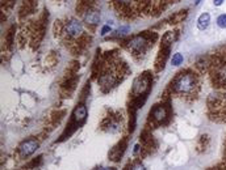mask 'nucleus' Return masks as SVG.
I'll list each match as a JSON object with an SVG mask.
<instances>
[{"label": "nucleus", "mask_w": 226, "mask_h": 170, "mask_svg": "<svg viewBox=\"0 0 226 170\" xmlns=\"http://www.w3.org/2000/svg\"><path fill=\"white\" fill-rule=\"evenodd\" d=\"M64 33H66L69 37L71 38H75V37H79L82 33H83V26L82 24L79 22L78 20H70L69 22H66L64 25Z\"/></svg>", "instance_id": "nucleus-10"}, {"label": "nucleus", "mask_w": 226, "mask_h": 170, "mask_svg": "<svg viewBox=\"0 0 226 170\" xmlns=\"http://www.w3.org/2000/svg\"><path fill=\"white\" fill-rule=\"evenodd\" d=\"M100 20V13L98 12V10H94V9H87L84 13V21L87 24H91V25H95L98 24Z\"/></svg>", "instance_id": "nucleus-13"}, {"label": "nucleus", "mask_w": 226, "mask_h": 170, "mask_svg": "<svg viewBox=\"0 0 226 170\" xmlns=\"http://www.w3.org/2000/svg\"><path fill=\"white\" fill-rule=\"evenodd\" d=\"M208 111L212 121L218 123L226 122V96L224 93H212L208 98Z\"/></svg>", "instance_id": "nucleus-3"}, {"label": "nucleus", "mask_w": 226, "mask_h": 170, "mask_svg": "<svg viewBox=\"0 0 226 170\" xmlns=\"http://www.w3.org/2000/svg\"><path fill=\"white\" fill-rule=\"evenodd\" d=\"M168 54H170V46H162L159 51V55L156 58V70H163L164 63H166V59L168 58Z\"/></svg>", "instance_id": "nucleus-12"}, {"label": "nucleus", "mask_w": 226, "mask_h": 170, "mask_svg": "<svg viewBox=\"0 0 226 170\" xmlns=\"http://www.w3.org/2000/svg\"><path fill=\"white\" fill-rule=\"evenodd\" d=\"M210 79L218 89H226V54L217 55L210 61Z\"/></svg>", "instance_id": "nucleus-4"}, {"label": "nucleus", "mask_w": 226, "mask_h": 170, "mask_svg": "<svg viewBox=\"0 0 226 170\" xmlns=\"http://www.w3.org/2000/svg\"><path fill=\"white\" fill-rule=\"evenodd\" d=\"M125 170H146V169L139 161H134V162H132V164H129L126 168H125Z\"/></svg>", "instance_id": "nucleus-18"}, {"label": "nucleus", "mask_w": 226, "mask_h": 170, "mask_svg": "<svg viewBox=\"0 0 226 170\" xmlns=\"http://www.w3.org/2000/svg\"><path fill=\"white\" fill-rule=\"evenodd\" d=\"M222 1H224V0H213L214 5H221V4H222Z\"/></svg>", "instance_id": "nucleus-23"}, {"label": "nucleus", "mask_w": 226, "mask_h": 170, "mask_svg": "<svg viewBox=\"0 0 226 170\" xmlns=\"http://www.w3.org/2000/svg\"><path fill=\"white\" fill-rule=\"evenodd\" d=\"M150 117H151L153 122L155 123V124H162V123H164L168 118L166 106H163V105H155V106L153 107L151 113H150Z\"/></svg>", "instance_id": "nucleus-9"}, {"label": "nucleus", "mask_w": 226, "mask_h": 170, "mask_svg": "<svg viewBox=\"0 0 226 170\" xmlns=\"http://www.w3.org/2000/svg\"><path fill=\"white\" fill-rule=\"evenodd\" d=\"M153 41L154 39L150 38L147 34L137 35L129 42V49L134 54H143L150 46H153Z\"/></svg>", "instance_id": "nucleus-6"}, {"label": "nucleus", "mask_w": 226, "mask_h": 170, "mask_svg": "<svg viewBox=\"0 0 226 170\" xmlns=\"http://www.w3.org/2000/svg\"><path fill=\"white\" fill-rule=\"evenodd\" d=\"M103 130H105L109 133H116L121 131V119L118 121V118H107L105 122L103 123Z\"/></svg>", "instance_id": "nucleus-11"}, {"label": "nucleus", "mask_w": 226, "mask_h": 170, "mask_svg": "<svg viewBox=\"0 0 226 170\" xmlns=\"http://www.w3.org/2000/svg\"><path fill=\"white\" fill-rule=\"evenodd\" d=\"M199 3H200V0H196V4H199Z\"/></svg>", "instance_id": "nucleus-25"}, {"label": "nucleus", "mask_w": 226, "mask_h": 170, "mask_svg": "<svg viewBox=\"0 0 226 170\" xmlns=\"http://www.w3.org/2000/svg\"><path fill=\"white\" fill-rule=\"evenodd\" d=\"M171 63H172V66H179V64H181L183 63V55L181 54H175L174 56H172V60H171Z\"/></svg>", "instance_id": "nucleus-19"}, {"label": "nucleus", "mask_w": 226, "mask_h": 170, "mask_svg": "<svg viewBox=\"0 0 226 170\" xmlns=\"http://www.w3.org/2000/svg\"><path fill=\"white\" fill-rule=\"evenodd\" d=\"M150 84H151V79L147 72H145L143 75H141L139 77L135 79L134 84H133V97L135 98H141V97H147Z\"/></svg>", "instance_id": "nucleus-5"}, {"label": "nucleus", "mask_w": 226, "mask_h": 170, "mask_svg": "<svg viewBox=\"0 0 226 170\" xmlns=\"http://www.w3.org/2000/svg\"><path fill=\"white\" fill-rule=\"evenodd\" d=\"M209 21H210L209 13H203L201 16L199 17V20H197V26H199V29L204 30V29L208 28V25H209Z\"/></svg>", "instance_id": "nucleus-16"}, {"label": "nucleus", "mask_w": 226, "mask_h": 170, "mask_svg": "<svg viewBox=\"0 0 226 170\" xmlns=\"http://www.w3.org/2000/svg\"><path fill=\"white\" fill-rule=\"evenodd\" d=\"M172 92L176 96L180 97H189V98H195L199 94L200 90V81L199 77L191 71L180 72L174 81L171 82Z\"/></svg>", "instance_id": "nucleus-1"}, {"label": "nucleus", "mask_w": 226, "mask_h": 170, "mask_svg": "<svg viewBox=\"0 0 226 170\" xmlns=\"http://www.w3.org/2000/svg\"><path fill=\"white\" fill-rule=\"evenodd\" d=\"M38 145H39V143L37 142V140H34V139L25 140V142L21 143L20 147H19V154H20V157L21 158L29 157L30 154H33L34 152L38 149Z\"/></svg>", "instance_id": "nucleus-8"}, {"label": "nucleus", "mask_w": 226, "mask_h": 170, "mask_svg": "<svg viewBox=\"0 0 226 170\" xmlns=\"http://www.w3.org/2000/svg\"><path fill=\"white\" fill-rule=\"evenodd\" d=\"M187 14H188V12H187V9H184V10H180V12H178L176 14H174V16L171 17V24H178V22H181L183 20L187 17Z\"/></svg>", "instance_id": "nucleus-17"}, {"label": "nucleus", "mask_w": 226, "mask_h": 170, "mask_svg": "<svg viewBox=\"0 0 226 170\" xmlns=\"http://www.w3.org/2000/svg\"><path fill=\"white\" fill-rule=\"evenodd\" d=\"M99 170H116L114 168H103V169H99Z\"/></svg>", "instance_id": "nucleus-24"}, {"label": "nucleus", "mask_w": 226, "mask_h": 170, "mask_svg": "<svg viewBox=\"0 0 226 170\" xmlns=\"http://www.w3.org/2000/svg\"><path fill=\"white\" fill-rule=\"evenodd\" d=\"M85 118H87V109H85V106L80 105V106H78L73 113V119H71V123H70V127H71L70 133L73 132L74 130L80 127V126L84 123Z\"/></svg>", "instance_id": "nucleus-7"}, {"label": "nucleus", "mask_w": 226, "mask_h": 170, "mask_svg": "<svg viewBox=\"0 0 226 170\" xmlns=\"http://www.w3.org/2000/svg\"><path fill=\"white\" fill-rule=\"evenodd\" d=\"M125 144H126V142L124 140L122 143H120L118 145H116L112 151H110V153H109L110 160H113V161H118V160H120V157L122 156V153L125 152Z\"/></svg>", "instance_id": "nucleus-14"}, {"label": "nucleus", "mask_w": 226, "mask_h": 170, "mask_svg": "<svg viewBox=\"0 0 226 170\" xmlns=\"http://www.w3.org/2000/svg\"><path fill=\"white\" fill-rule=\"evenodd\" d=\"M178 37V31H167L162 38V46H171L172 42L176 39Z\"/></svg>", "instance_id": "nucleus-15"}, {"label": "nucleus", "mask_w": 226, "mask_h": 170, "mask_svg": "<svg viewBox=\"0 0 226 170\" xmlns=\"http://www.w3.org/2000/svg\"><path fill=\"white\" fill-rule=\"evenodd\" d=\"M128 73L129 70L125 63H109L103 70L99 77V84L101 86L103 92H108L114 88L118 82L124 80Z\"/></svg>", "instance_id": "nucleus-2"}, {"label": "nucleus", "mask_w": 226, "mask_h": 170, "mask_svg": "<svg viewBox=\"0 0 226 170\" xmlns=\"http://www.w3.org/2000/svg\"><path fill=\"white\" fill-rule=\"evenodd\" d=\"M117 1H120L121 4H124V5H128V4H130L133 0H117Z\"/></svg>", "instance_id": "nucleus-22"}, {"label": "nucleus", "mask_w": 226, "mask_h": 170, "mask_svg": "<svg viewBox=\"0 0 226 170\" xmlns=\"http://www.w3.org/2000/svg\"><path fill=\"white\" fill-rule=\"evenodd\" d=\"M217 25L220 28H226V14H221L217 19Z\"/></svg>", "instance_id": "nucleus-20"}, {"label": "nucleus", "mask_w": 226, "mask_h": 170, "mask_svg": "<svg viewBox=\"0 0 226 170\" xmlns=\"http://www.w3.org/2000/svg\"><path fill=\"white\" fill-rule=\"evenodd\" d=\"M108 31H110V28L107 25V26H104L103 29H101V34L103 35H105V34H108Z\"/></svg>", "instance_id": "nucleus-21"}]
</instances>
